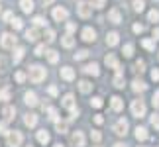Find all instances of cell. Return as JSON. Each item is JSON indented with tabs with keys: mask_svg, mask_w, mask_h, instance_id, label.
Listing matches in <instances>:
<instances>
[{
	"mask_svg": "<svg viewBox=\"0 0 159 147\" xmlns=\"http://www.w3.org/2000/svg\"><path fill=\"white\" fill-rule=\"evenodd\" d=\"M108 20L112 22V24H120L122 22V14H120V10L118 8H112L108 12Z\"/></svg>",
	"mask_w": 159,
	"mask_h": 147,
	"instance_id": "cell-12",
	"label": "cell"
},
{
	"mask_svg": "<svg viewBox=\"0 0 159 147\" xmlns=\"http://www.w3.org/2000/svg\"><path fill=\"white\" fill-rule=\"evenodd\" d=\"M24 53H26V49H24V47H16V51H14V63H20V61L24 59Z\"/></svg>",
	"mask_w": 159,
	"mask_h": 147,
	"instance_id": "cell-29",
	"label": "cell"
},
{
	"mask_svg": "<svg viewBox=\"0 0 159 147\" xmlns=\"http://www.w3.org/2000/svg\"><path fill=\"white\" fill-rule=\"evenodd\" d=\"M24 102H26L28 106H35V104H38V94L30 90V92H26V94H24Z\"/></svg>",
	"mask_w": 159,
	"mask_h": 147,
	"instance_id": "cell-13",
	"label": "cell"
},
{
	"mask_svg": "<svg viewBox=\"0 0 159 147\" xmlns=\"http://www.w3.org/2000/svg\"><path fill=\"white\" fill-rule=\"evenodd\" d=\"M90 104H93L94 108H100V106H102V98H100V96H94L93 100H90Z\"/></svg>",
	"mask_w": 159,
	"mask_h": 147,
	"instance_id": "cell-40",
	"label": "cell"
},
{
	"mask_svg": "<svg viewBox=\"0 0 159 147\" xmlns=\"http://www.w3.org/2000/svg\"><path fill=\"white\" fill-rule=\"evenodd\" d=\"M110 104H112V110H114V112H122V108H124V100H122L120 96H112Z\"/></svg>",
	"mask_w": 159,
	"mask_h": 147,
	"instance_id": "cell-14",
	"label": "cell"
},
{
	"mask_svg": "<svg viewBox=\"0 0 159 147\" xmlns=\"http://www.w3.org/2000/svg\"><path fill=\"white\" fill-rule=\"evenodd\" d=\"M112 82H114V87H116V88H124V84H126L124 75H120V73H118V75L114 77V81H112Z\"/></svg>",
	"mask_w": 159,
	"mask_h": 147,
	"instance_id": "cell-26",
	"label": "cell"
},
{
	"mask_svg": "<svg viewBox=\"0 0 159 147\" xmlns=\"http://www.w3.org/2000/svg\"><path fill=\"white\" fill-rule=\"evenodd\" d=\"M0 71H4V59L0 57Z\"/></svg>",
	"mask_w": 159,
	"mask_h": 147,
	"instance_id": "cell-58",
	"label": "cell"
},
{
	"mask_svg": "<svg viewBox=\"0 0 159 147\" xmlns=\"http://www.w3.org/2000/svg\"><path fill=\"white\" fill-rule=\"evenodd\" d=\"M53 147H63V145H61V143H57V145H53Z\"/></svg>",
	"mask_w": 159,
	"mask_h": 147,
	"instance_id": "cell-60",
	"label": "cell"
},
{
	"mask_svg": "<svg viewBox=\"0 0 159 147\" xmlns=\"http://www.w3.org/2000/svg\"><path fill=\"white\" fill-rule=\"evenodd\" d=\"M83 39L89 41V43H90V41H94L96 39V32H94L93 28H84L83 29Z\"/></svg>",
	"mask_w": 159,
	"mask_h": 147,
	"instance_id": "cell-15",
	"label": "cell"
},
{
	"mask_svg": "<svg viewBox=\"0 0 159 147\" xmlns=\"http://www.w3.org/2000/svg\"><path fill=\"white\" fill-rule=\"evenodd\" d=\"M83 73L93 75V77H98V75H100V69H98V65H96V63H89V65L83 67Z\"/></svg>",
	"mask_w": 159,
	"mask_h": 147,
	"instance_id": "cell-11",
	"label": "cell"
},
{
	"mask_svg": "<svg viewBox=\"0 0 159 147\" xmlns=\"http://www.w3.org/2000/svg\"><path fill=\"white\" fill-rule=\"evenodd\" d=\"M45 53H47V59H49V63H57V61H59V53H57V51L49 49V51H45Z\"/></svg>",
	"mask_w": 159,
	"mask_h": 147,
	"instance_id": "cell-31",
	"label": "cell"
},
{
	"mask_svg": "<svg viewBox=\"0 0 159 147\" xmlns=\"http://www.w3.org/2000/svg\"><path fill=\"white\" fill-rule=\"evenodd\" d=\"M20 6L26 14H30V12L34 10V0H20Z\"/></svg>",
	"mask_w": 159,
	"mask_h": 147,
	"instance_id": "cell-23",
	"label": "cell"
},
{
	"mask_svg": "<svg viewBox=\"0 0 159 147\" xmlns=\"http://www.w3.org/2000/svg\"><path fill=\"white\" fill-rule=\"evenodd\" d=\"M61 104H63V108H67L69 110V118L71 120H75L77 116H79V110H77V106H75V96L73 94H65L63 96V100H61Z\"/></svg>",
	"mask_w": 159,
	"mask_h": 147,
	"instance_id": "cell-2",
	"label": "cell"
},
{
	"mask_svg": "<svg viewBox=\"0 0 159 147\" xmlns=\"http://www.w3.org/2000/svg\"><path fill=\"white\" fill-rule=\"evenodd\" d=\"M49 139H51V137H49V133H47L45 130H39V131H38V141H39L41 145H47V143H49Z\"/></svg>",
	"mask_w": 159,
	"mask_h": 147,
	"instance_id": "cell-21",
	"label": "cell"
},
{
	"mask_svg": "<svg viewBox=\"0 0 159 147\" xmlns=\"http://www.w3.org/2000/svg\"><path fill=\"white\" fill-rule=\"evenodd\" d=\"M12 18H14L12 12H4V22H12Z\"/></svg>",
	"mask_w": 159,
	"mask_h": 147,
	"instance_id": "cell-52",
	"label": "cell"
},
{
	"mask_svg": "<svg viewBox=\"0 0 159 147\" xmlns=\"http://www.w3.org/2000/svg\"><path fill=\"white\" fill-rule=\"evenodd\" d=\"M6 139H8V147H20L22 145V141H24V136L20 131H8L6 133Z\"/></svg>",
	"mask_w": 159,
	"mask_h": 147,
	"instance_id": "cell-3",
	"label": "cell"
},
{
	"mask_svg": "<svg viewBox=\"0 0 159 147\" xmlns=\"http://www.w3.org/2000/svg\"><path fill=\"white\" fill-rule=\"evenodd\" d=\"M136 69H138L139 73H142V71H145V63H143L142 59H139V61H136Z\"/></svg>",
	"mask_w": 159,
	"mask_h": 147,
	"instance_id": "cell-45",
	"label": "cell"
},
{
	"mask_svg": "<svg viewBox=\"0 0 159 147\" xmlns=\"http://www.w3.org/2000/svg\"><path fill=\"white\" fill-rule=\"evenodd\" d=\"M104 63H106V67H110V69H116V73H120V75H122V67H120V63H118V59H116V55H106Z\"/></svg>",
	"mask_w": 159,
	"mask_h": 147,
	"instance_id": "cell-9",
	"label": "cell"
},
{
	"mask_svg": "<svg viewBox=\"0 0 159 147\" xmlns=\"http://www.w3.org/2000/svg\"><path fill=\"white\" fill-rule=\"evenodd\" d=\"M90 137H93L94 141H100V139H102V133L100 131H93V133H90Z\"/></svg>",
	"mask_w": 159,
	"mask_h": 147,
	"instance_id": "cell-46",
	"label": "cell"
},
{
	"mask_svg": "<svg viewBox=\"0 0 159 147\" xmlns=\"http://www.w3.org/2000/svg\"><path fill=\"white\" fill-rule=\"evenodd\" d=\"M34 24H35V28H43L47 22H45V18H41V16H35V18H34Z\"/></svg>",
	"mask_w": 159,
	"mask_h": 147,
	"instance_id": "cell-33",
	"label": "cell"
},
{
	"mask_svg": "<svg viewBox=\"0 0 159 147\" xmlns=\"http://www.w3.org/2000/svg\"><path fill=\"white\" fill-rule=\"evenodd\" d=\"M61 43H63V47H73V45H75V39H73L71 33H67V35H63Z\"/></svg>",
	"mask_w": 159,
	"mask_h": 147,
	"instance_id": "cell-27",
	"label": "cell"
},
{
	"mask_svg": "<svg viewBox=\"0 0 159 147\" xmlns=\"http://www.w3.org/2000/svg\"><path fill=\"white\" fill-rule=\"evenodd\" d=\"M0 133H8V127H6V122H0Z\"/></svg>",
	"mask_w": 159,
	"mask_h": 147,
	"instance_id": "cell-49",
	"label": "cell"
},
{
	"mask_svg": "<svg viewBox=\"0 0 159 147\" xmlns=\"http://www.w3.org/2000/svg\"><path fill=\"white\" fill-rule=\"evenodd\" d=\"M38 38H39L38 28H30V29H26V39H28V41H38Z\"/></svg>",
	"mask_w": 159,
	"mask_h": 147,
	"instance_id": "cell-20",
	"label": "cell"
},
{
	"mask_svg": "<svg viewBox=\"0 0 159 147\" xmlns=\"http://www.w3.org/2000/svg\"><path fill=\"white\" fill-rule=\"evenodd\" d=\"M142 45H143L145 49H149V51H151V49H155V41H153V39H143V41H142Z\"/></svg>",
	"mask_w": 159,
	"mask_h": 147,
	"instance_id": "cell-36",
	"label": "cell"
},
{
	"mask_svg": "<svg viewBox=\"0 0 159 147\" xmlns=\"http://www.w3.org/2000/svg\"><path fill=\"white\" fill-rule=\"evenodd\" d=\"M77 14L81 16V18H90V14H93V4L90 2H79V6H77Z\"/></svg>",
	"mask_w": 159,
	"mask_h": 147,
	"instance_id": "cell-5",
	"label": "cell"
},
{
	"mask_svg": "<svg viewBox=\"0 0 159 147\" xmlns=\"http://www.w3.org/2000/svg\"><path fill=\"white\" fill-rule=\"evenodd\" d=\"M75 29H77V26H75L73 22H69V24H67V32H69V33H73Z\"/></svg>",
	"mask_w": 159,
	"mask_h": 147,
	"instance_id": "cell-51",
	"label": "cell"
},
{
	"mask_svg": "<svg viewBox=\"0 0 159 147\" xmlns=\"http://www.w3.org/2000/svg\"><path fill=\"white\" fill-rule=\"evenodd\" d=\"M61 78H65V81H73V78H75V71H73L71 67H63V69H61Z\"/></svg>",
	"mask_w": 159,
	"mask_h": 147,
	"instance_id": "cell-18",
	"label": "cell"
},
{
	"mask_svg": "<svg viewBox=\"0 0 159 147\" xmlns=\"http://www.w3.org/2000/svg\"><path fill=\"white\" fill-rule=\"evenodd\" d=\"M71 143L75 147H84V136L83 131H73L71 133Z\"/></svg>",
	"mask_w": 159,
	"mask_h": 147,
	"instance_id": "cell-10",
	"label": "cell"
},
{
	"mask_svg": "<svg viewBox=\"0 0 159 147\" xmlns=\"http://www.w3.org/2000/svg\"><path fill=\"white\" fill-rule=\"evenodd\" d=\"M67 18H69V12H67V8H63V6L53 8V20H55V22H65Z\"/></svg>",
	"mask_w": 159,
	"mask_h": 147,
	"instance_id": "cell-7",
	"label": "cell"
},
{
	"mask_svg": "<svg viewBox=\"0 0 159 147\" xmlns=\"http://www.w3.org/2000/svg\"><path fill=\"white\" fill-rule=\"evenodd\" d=\"M47 114H49V120H53V122H57V120H59L57 110H55V108H47Z\"/></svg>",
	"mask_w": 159,
	"mask_h": 147,
	"instance_id": "cell-37",
	"label": "cell"
},
{
	"mask_svg": "<svg viewBox=\"0 0 159 147\" xmlns=\"http://www.w3.org/2000/svg\"><path fill=\"white\" fill-rule=\"evenodd\" d=\"M55 130H57V133H67V122H55Z\"/></svg>",
	"mask_w": 159,
	"mask_h": 147,
	"instance_id": "cell-30",
	"label": "cell"
},
{
	"mask_svg": "<svg viewBox=\"0 0 159 147\" xmlns=\"http://www.w3.org/2000/svg\"><path fill=\"white\" fill-rule=\"evenodd\" d=\"M114 147H126V145H124V143H116Z\"/></svg>",
	"mask_w": 159,
	"mask_h": 147,
	"instance_id": "cell-59",
	"label": "cell"
},
{
	"mask_svg": "<svg viewBox=\"0 0 159 147\" xmlns=\"http://www.w3.org/2000/svg\"><path fill=\"white\" fill-rule=\"evenodd\" d=\"M151 126H153L155 130H159V114H153V116H151Z\"/></svg>",
	"mask_w": 159,
	"mask_h": 147,
	"instance_id": "cell-42",
	"label": "cell"
},
{
	"mask_svg": "<svg viewBox=\"0 0 159 147\" xmlns=\"http://www.w3.org/2000/svg\"><path fill=\"white\" fill-rule=\"evenodd\" d=\"M47 92H49L51 96H57V87H49V88H47Z\"/></svg>",
	"mask_w": 159,
	"mask_h": 147,
	"instance_id": "cell-54",
	"label": "cell"
},
{
	"mask_svg": "<svg viewBox=\"0 0 159 147\" xmlns=\"http://www.w3.org/2000/svg\"><path fill=\"white\" fill-rule=\"evenodd\" d=\"M122 53H124V57H132V55H134V45L132 43L124 45V51H122Z\"/></svg>",
	"mask_w": 159,
	"mask_h": 147,
	"instance_id": "cell-32",
	"label": "cell"
},
{
	"mask_svg": "<svg viewBox=\"0 0 159 147\" xmlns=\"http://www.w3.org/2000/svg\"><path fill=\"white\" fill-rule=\"evenodd\" d=\"M10 24L14 26V29H22V28H24V22L20 20V18H14V20H12Z\"/></svg>",
	"mask_w": 159,
	"mask_h": 147,
	"instance_id": "cell-38",
	"label": "cell"
},
{
	"mask_svg": "<svg viewBox=\"0 0 159 147\" xmlns=\"http://www.w3.org/2000/svg\"><path fill=\"white\" fill-rule=\"evenodd\" d=\"M118 41H120V35L116 33V32H110V33L106 35V45L114 47V45H118Z\"/></svg>",
	"mask_w": 159,
	"mask_h": 147,
	"instance_id": "cell-16",
	"label": "cell"
},
{
	"mask_svg": "<svg viewBox=\"0 0 159 147\" xmlns=\"http://www.w3.org/2000/svg\"><path fill=\"white\" fill-rule=\"evenodd\" d=\"M24 124H26L28 127H35V124H38V116L35 114H26L24 116Z\"/></svg>",
	"mask_w": 159,
	"mask_h": 147,
	"instance_id": "cell-19",
	"label": "cell"
},
{
	"mask_svg": "<svg viewBox=\"0 0 159 147\" xmlns=\"http://www.w3.org/2000/svg\"><path fill=\"white\" fill-rule=\"evenodd\" d=\"M136 137L139 139V141H143V139H148V137H149V133H148V130H145V127L138 126V127H136Z\"/></svg>",
	"mask_w": 159,
	"mask_h": 147,
	"instance_id": "cell-22",
	"label": "cell"
},
{
	"mask_svg": "<svg viewBox=\"0 0 159 147\" xmlns=\"http://www.w3.org/2000/svg\"><path fill=\"white\" fill-rule=\"evenodd\" d=\"M10 94H12L10 87H4L2 90H0V102H6V100H10Z\"/></svg>",
	"mask_w": 159,
	"mask_h": 147,
	"instance_id": "cell-28",
	"label": "cell"
},
{
	"mask_svg": "<svg viewBox=\"0 0 159 147\" xmlns=\"http://www.w3.org/2000/svg\"><path fill=\"white\" fill-rule=\"evenodd\" d=\"M132 88H134V92H143V90L148 88V84L142 82V81H134L132 82Z\"/></svg>",
	"mask_w": 159,
	"mask_h": 147,
	"instance_id": "cell-24",
	"label": "cell"
},
{
	"mask_svg": "<svg viewBox=\"0 0 159 147\" xmlns=\"http://www.w3.org/2000/svg\"><path fill=\"white\" fill-rule=\"evenodd\" d=\"M45 51H47V49H45L43 43H39L38 47H35V55H45Z\"/></svg>",
	"mask_w": 159,
	"mask_h": 147,
	"instance_id": "cell-43",
	"label": "cell"
},
{
	"mask_svg": "<svg viewBox=\"0 0 159 147\" xmlns=\"http://www.w3.org/2000/svg\"><path fill=\"white\" fill-rule=\"evenodd\" d=\"M134 32H136V33H142L143 32V26H142V24H134Z\"/></svg>",
	"mask_w": 159,
	"mask_h": 147,
	"instance_id": "cell-48",
	"label": "cell"
},
{
	"mask_svg": "<svg viewBox=\"0 0 159 147\" xmlns=\"http://www.w3.org/2000/svg\"><path fill=\"white\" fill-rule=\"evenodd\" d=\"M112 130H114V133H116V136H126V133H128V122H126L124 118H120V120L114 124V127H112Z\"/></svg>",
	"mask_w": 159,
	"mask_h": 147,
	"instance_id": "cell-8",
	"label": "cell"
},
{
	"mask_svg": "<svg viewBox=\"0 0 159 147\" xmlns=\"http://www.w3.org/2000/svg\"><path fill=\"white\" fill-rule=\"evenodd\" d=\"M132 114L136 116V118H143V116H145V104H143V100H139V98L132 100Z\"/></svg>",
	"mask_w": 159,
	"mask_h": 147,
	"instance_id": "cell-4",
	"label": "cell"
},
{
	"mask_svg": "<svg viewBox=\"0 0 159 147\" xmlns=\"http://www.w3.org/2000/svg\"><path fill=\"white\" fill-rule=\"evenodd\" d=\"M0 45L4 49H14L16 47V35L14 33H2L0 38Z\"/></svg>",
	"mask_w": 159,
	"mask_h": 147,
	"instance_id": "cell-6",
	"label": "cell"
},
{
	"mask_svg": "<svg viewBox=\"0 0 159 147\" xmlns=\"http://www.w3.org/2000/svg\"><path fill=\"white\" fill-rule=\"evenodd\" d=\"M45 39L49 41V43L55 41V32H53V29H47V32H45Z\"/></svg>",
	"mask_w": 159,
	"mask_h": 147,
	"instance_id": "cell-41",
	"label": "cell"
},
{
	"mask_svg": "<svg viewBox=\"0 0 159 147\" xmlns=\"http://www.w3.org/2000/svg\"><path fill=\"white\" fill-rule=\"evenodd\" d=\"M79 90H81V92H90V90H93V84H90L89 81H79Z\"/></svg>",
	"mask_w": 159,
	"mask_h": 147,
	"instance_id": "cell-25",
	"label": "cell"
},
{
	"mask_svg": "<svg viewBox=\"0 0 159 147\" xmlns=\"http://www.w3.org/2000/svg\"><path fill=\"white\" fill-rule=\"evenodd\" d=\"M145 8V2H143V0H134V10H136V12H142Z\"/></svg>",
	"mask_w": 159,
	"mask_h": 147,
	"instance_id": "cell-34",
	"label": "cell"
},
{
	"mask_svg": "<svg viewBox=\"0 0 159 147\" xmlns=\"http://www.w3.org/2000/svg\"><path fill=\"white\" fill-rule=\"evenodd\" d=\"M151 78H153V81H159V69H153V71H151Z\"/></svg>",
	"mask_w": 159,
	"mask_h": 147,
	"instance_id": "cell-53",
	"label": "cell"
},
{
	"mask_svg": "<svg viewBox=\"0 0 159 147\" xmlns=\"http://www.w3.org/2000/svg\"><path fill=\"white\" fill-rule=\"evenodd\" d=\"M0 10H2V8H0Z\"/></svg>",
	"mask_w": 159,
	"mask_h": 147,
	"instance_id": "cell-61",
	"label": "cell"
},
{
	"mask_svg": "<svg viewBox=\"0 0 159 147\" xmlns=\"http://www.w3.org/2000/svg\"><path fill=\"white\" fill-rule=\"evenodd\" d=\"M151 102H153V106H155V108H159V90H157V92L153 94V98H151Z\"/></svg>",
	"mask_w": 159,
	"mask_h": 147,
	"instance_id": "cell-47",
	"label": "cell"
},
{
	"mask_svg": "<svg viewBox=\"0 0 159 147\" xmlns=\"http://www.w3.org/2000/svg\"><path fill=\"white\" fill-rule=\"evenodd\" d=\"M16 81H18V82H24V81H26V73L18 71V73H16Z\"/></svg>",
	"mask_w": 159,
	"mask_h": 147,
	"instance_id": "cell-44",
	"label": "cell"
},
{
	"mask_svg": "<svg viewBox=\"0 0 159 147\" xmlns=\"http://www.w3.org/2000/svg\"><path fill=\"white\" fill-rule=\"evenodd\" d=\"M14 114H16V108L14 106H6L2 110V116H4L6 122H12V120H14Z\"/></svg>",
	"mask_w": 159,
	"mask_h": 147,
	"instance_id": "cell-17",
	"label": "cell"
},
{
	"mask_svg": "<svg viewBox=\"0 0 159 147\" xmlns=\"http://www.w3.org/2000/svg\"><path fill=\"white\" fill-rule=\"evenodd\" d=\"M28 75H30V81L38 84V82H41V81H45L47 71H45L41 65H32V67H30V71H28Z\"/></svg>",
	"mask_w": 159,
	"mask_h": 147,
	"instance_id": "cell-1",
	"label": "cell"
},
{
	"mask_svg": "<svg viewBox=\"0 0 159 147\" xmlns=\"http://www.w3.org/2000/svg\"><path fill=\"white\" fill-rule=\"evenodd\" d=\"M104 2H106V0H94L93 6H94V8H102V6H104Z\"/></svg>",
	"mask_w": 159,
	"mask_h": 147,
	"instance_id": "cell-50",
	"label": "cell"
},
{
	"mask_svg": "<svg viewBox=\"0 0 159 147\" xmlns=\"http://www.w3.org/2000/svg\"><path fill=\"white\" fill-rule=\"evenodd\" d=\"M153 39H159V28H153Z\"/></svg>",
	"mask_w": 159,
	"mask_h": 147,
	"instance_id": "cell-56",
	"label": "cell"
},
{
	"mask_svg": "<svg viewBox=\"0 0 159 147\" xmlns=\"http://www.w3.org/2000/svg\"><path fill=\"white\" fill-rule=\"evenodd\" d=\"M87 57H89V51H87V49H81L79 53H75V59L77 61H83V59H87Z\"/></svg>",
	"mask_w": 159,
	"mask_h": 147,
	"instance_id": "cell-35",
	"label": "cell"
},
{
	"mask_svg": "<svg viewBox=\"0 0 159 147\" xmlns=\"http://www.w3.org/2000/svg\"><path fill=\"white\" fill-rule=\"evenodd\" d=\"M53 2V0H41V4H43V6H49Z\"/></svg>",
	"mask_w": 159,
	"mask_h": 147,
	"instance_id": "cell-57",
	"label": "cell"
},
{
	"mask_svg": "<svg viewBox=\"0 0 159 147\" xmlns=\"http://www.w3.org/2000/svg\"><path fill=\"white\" fill-rule=\"evenodd\" d=\"M148 18H149V22H159V12L157 10H151L149 14H148Z\"/></svg>",
	"mask_w": 159,
	"mask_h": 147,
	"instance_id": "cell-39",
	"label": "cell"
},
{
	"mask_svg": "<svg viewBox=\"0 0 159 147\" xmlns=\"http://www.w3.org/2000/svg\"><path fill=\"white\" fill-rule=\"evenodd\" d=\"M94 122H96V124H98V126H100V124H102V122H104V118H102V116H100V114H96V116H94Z\"/></svg>",
	"mask_w": 159,
	"mask_h": 147,
	"instance_id": "cell-55",
	"label": "cell"
}]
</instances>
